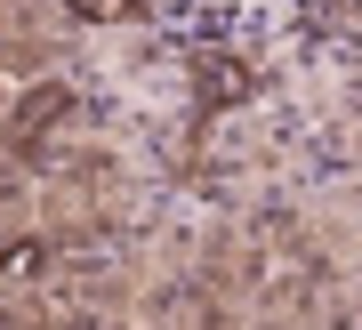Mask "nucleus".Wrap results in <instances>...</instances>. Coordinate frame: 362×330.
Here are the masks:
<instances>
[{
  "instance_id": "f257e3e1",
  "label": "nucleus",
  "mask_w": 362,
  "mask_h": 330,
  "mask_svg": "<svg viewBox=\"0 0 362 330\" xmlns=\"http://www.w3.org/2000/svg\"><path fill=\"white\" fill-rule=\"evenodd\" d=\"M233 97H250V73L226 57H202V105H233Z\"/></svg>"
},
{
  "instance_id": "f03ea898",
  "label": "nucleus",
  "mask_w": 362,
  "mask_h": 330,
  "mask_svg": "<svg viewBox=\"0 0 362 330\" xmlns=\"http://www.w3.org/2000/svg\"><path fill=\"white\" fill-rule=\"evenodd\" d=\"M73 16H89V25H121V16H137V0H73Z\"/></svg>"
}]
</instances>
